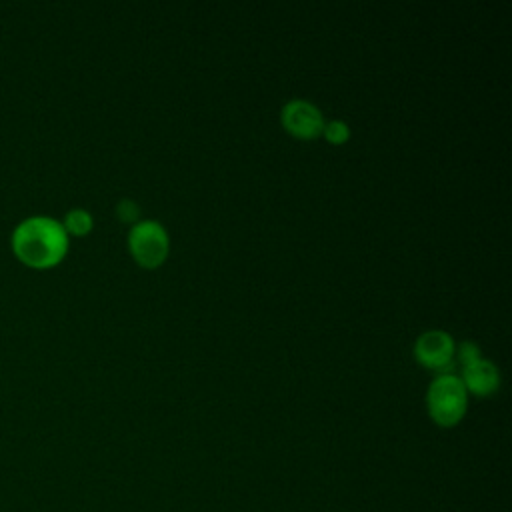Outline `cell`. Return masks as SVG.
<instances>
[{"label":"cell","instance_id":"cell-4","mask_svg":"<svg viewBox=\"0 0 512 512\" xmlns=\"http://www.w3.org/2000/svg\"><path fill=\"white\" fill-rule=\"evenodd\" d=\"M454 350H456V344L452 336L444 330L422 332L414 344L416 360L428 370H436L442 374L452 366Z\"/></svg>","mask_w":512,"mask_h":512},{"label":"cell","instance_id":"cell-8","mask_svg":"<svg viewBox=\"0 0 512 512\" xmlns=\"http://www.w3.org/2000/svg\"><path fill=\"white\" fill-rule=\"evenodd\" d=\"M322 136L330 142V144H344L348 138H350V128L346 122L342 120H330V122H324V128H322Z\"/></svg>","mask_w":512,"mask_h":512},{"label":"cell","instance_id":"cell-3","mask_svg":"<svg viewBox=\"0 0 512 512\" xmlns=\"http://www.w3.org/2000/svg\"><path fill=\"white\" fill-rule=\"evenodd\" d=\"M128 248L140 266L158 268L168 256L170 242L162 224L154 220H138L130 226Z\"/></svg>","mask_w":512,"mask_h":512},{"label":"cell","instance_id":"cell-7","mask_svg":"<svg viewBox=\"0 0 512 512\" xmlns=\"http://www.w3.org/2000/svg\"><path fill=\"white\" fill-rule=\"evenodd\" d=\"M62 226L66 230V234L70 236H84L92 230L94 226V220H92V214L84 208H72L66 212L64 220H62Z\"/></svg>","mask_w":512,"mask_h":512},{"label":"cell","instance_id":"cell-10","mask_svg":"<svg viewBox=\"0 0 512 512\" xmlns=\"http://www.w3.org/2000/svg\"><path fill=\"white\" fill-rule=\"evenodd\" d=\"M454 356L458 358L460 366H466V364H470V362H474V360L480 358V348H478L474 342L466 340V342H462V344L454 350Z\"/></svg>","mask_w":512,"mask_h":512},{"label":"cell","instance_id":"cell-9","mask_svg":"<svg viewBox=\"0 0 512 512\" xmlns=\"http://www.w3.org/2000/svg\"><path fill=\"white\" fill-rule=\"evenodd\" d=\"M116 216L120 218V222H124V224H136L138 222V216H140V208H138V204L134 202V200H130V198H122L120 202H118V206H116Z\"/></svg>","mask_w":512,"mask_h":512},{"label":"cell","instance_id":"cell-1","mask_svg":"<svg viewBox=\"0 0 512 512\" xmlns=\"http://www.w3.org/2000/svg\"><path fill=\"white\" fill-rule=\"evenodd\" d=\"M68 244L70 240L62 222L46 214L26 216L10 234L12 252L32 268L56 266L66 256Z\"/></svg>","mask_w":512,"mask_h":512},{"label":"cell","instance_id":"cell-2","mask_svg":"<svg viewBox=\"0 0 512 512\" xmlns=\"http://www.w3.org/2000/svg\"><path fill=\"white\" fill-rule=\"evenodd\" d=\"M466 408L468 392L460 376L444 372L430 382L426 390V410L432 422L444 428L456 426L464 418Z\"/></svg>","mask_w":512,"mask_h":512},{"label":"cell","instance_id":"cell-6","mask_svg":"<svg viewBox=\"0 0 512 512\" xmlns=\"http://www.w3.org/2000/svg\"><path fill=\"white\" fill-rule=\"evenodd\" d=\"M460 380L466 392H472L476 396H490L500 386V372L494 362L480 356L478 360L462 366Z\"/></svg>","mask_w":512,"mask_h":512},{"label":"cell","instance_id":"cell-5","mask_svg":"<svg viewBox=\"0 0 512 512\" xmlns=\"http://www.w3.org/2000/svg\"><path fill=\"white\" fill-rule=\"evenodd\" d=\"M282 126L288 134L300 140H312L322 134L324 116L322 112L308 100H290L282 106Z\"/></svg>","mask_w":512,"mask_h":512}]
</instances>
